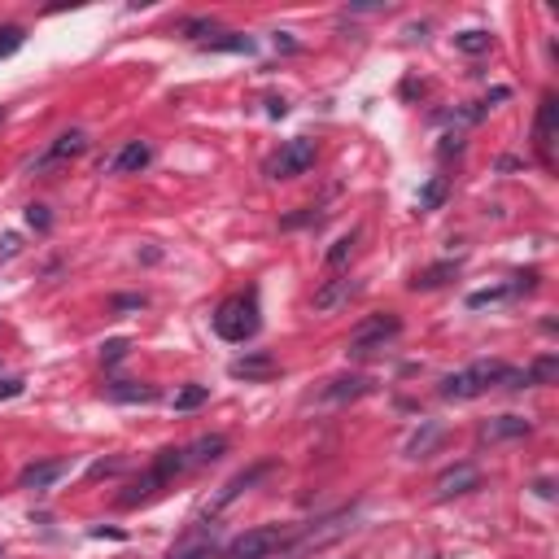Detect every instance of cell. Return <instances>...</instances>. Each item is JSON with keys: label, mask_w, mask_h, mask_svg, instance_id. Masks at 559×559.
Returning a JSON list of instances; mask_svg holds the SVG:
<instances>
[{"label": "cell", "mask_w": 559, "mask_h": 559, "mask_svg": "<svg viewBox=\"0 0 559 559\" xmlns=\"http://www.w3.org/2000/svg\"><path fill=\"white\" fill-rule=\"evenodd\" d=\"M498 385L503 389H525V372H520V367L498 363V359H477V363L463 367V372L442 380V398L446 402H468V398L490 394V389H498Z\"/></svg>", "instance_id": "cell-1"}, {"label": "cell", "mask_w": 559, "mask_h": 559, "mask_svg": "<svg viewBox=\"0 0 559 559\" xmlns=\"http://www.w3.org/2000/svg\"><path fill=\"white\" fill-rule=\"evenodd\" d=\"M214 332L223 341H249L258 332V297L254 293H241V297H228V302L214 311Z\"/></svg>", "instance_id": "cell-2"}, {"label": "cell", "mask_w": 559, "mask_h": 559, "mask_svg": "<svg viewBox=\"0 0 559 559\" xmlns=\"http://www.w3.org/2000/svg\"><path fill=\"white\" fill-rule=\"evenodd\" d=\"M289 542H293L289 529H280V525H258V529H245L241 538H232L228 551H223L219 559H271V555H280Z\"/></svg>", "instance_id": "cell-3"}, {"label": "cell", "mask_w": 559, "mask_h": 559, "mask_svg": "<svg viewBox=\"0 0 559 559\" xmlns=\"http://www.w3.org/2000/svg\"><path fill=\"white\" fill-rule=\"evenodd\" d=\"M315 166V140L297 136V140H284L280 153L267 158V180H297Z\"/></svg>", "instance_id": "cell-4"}, {"label": "cell", "mask_w": 559, "mask_h": 559, "mask_svg": "<svg viewBox=\"0 0 559 559\" xmlns=\"http://www.w3.org/2000/svg\"><path fill=\"white\" fill-rule=\"evenodd\" d=\"M402 332V319L398 315H372L363 319L359 328L350 332V354H372V350H385V341H394Z\"/></svg>", "instance_id": "cell-5"}, {"label": "cell", "mask_w": 559, "mask_h": 559, "mask_svg": "<svg viewBox=\"0 0 559 559\" xmlns=\"http://www.w3.org/2000/svg\"><path fill=\"white\" fill-rule=\"evenodd\" d=\"M83 149H88V132H79V127H75V132H62V136H57L49 149L40 153V158H31V162H27V171H31V175L57 171V166H66L70 158H79Z\"/></svg>", "instance_id": "cell-6"}, {"label": "cell", "mask_w": 559, "mask_h": 559, "mask_svg": "<svg viewBox=\"0 0 559 559\" xmlns=\"http://www.w3.org/2000/svg\"><path fill=\"white\" fill-rule=\"evenodd\" d=\"M271 468H276V463H254V468H245L241 477H232V481L223 485V490L214 494V498H206V507H201V516H219V511L228 507V503H236V498H241L245 490H254V485L263 481V477H267Z\"/></svg>", "instance_id": "cell-7"}, {"label": "cell", "mask_w": 559, "mask_h": 559, "mask_svg": "<svg viewBox=\"0 0 559 559\" xmlns=\"http://www.w3.org/2000/svg\"><path fill=\"white\" fill-rule=\"evenodd\" d=\"M228 376H236V380H271V376H280V363L271 359L267 350H254V354H241V359H232L228 363Z\"/></svg>", "instance_id": "cell-8"}, {"label": "cell", "mask_w": 559, "mask_h": 559, "mask_svg": "<svg viewBox=\"0 0 559 559\" xmlns=\"http://www.w3.org/2000/svg\"><path fill=\"white\" fill-rule=\"evenodd\" d=\"M477 485H481V472L472 468V463H459V468H450V472H442V477H437L433 490H437V498L446 503V498H459V494L477 490Z\"/></svg>", "instance_id": "cell-9"}, {"label": "cell", "mask_w": 559, "mask_h": 559, "mask_svg": "<svg viewBox=\"0 0 559 559\" xmlns=\"http://www.w3.org/2000/svg\"><path fill=\"white\" fill-rule=\"evenodd\" d=\"M62 477H66V463L49 459V463H31V468H22L18 485H22V490H49V485L62 481Z\"/></svg>", "instance_id": "cell-10"}, {"label": "cell", "mask_w": 559, "mask_h": 559, "mask_svg": "<svg viewBox=\"0 0 559 559\" xmlns=\"http://www.w3.org/2000/svg\"><path fill=\"white\" fill-rule=\"evenodd\" d=\"M228 455V437H197L193 446H184V459H188V468H206V463H214V459H223Z\"/></svg>", "instance_id": "cell-11"}, {"label": "cell", "mask_w": 559, "mask_h": 559, "mask_svg": "<svg viewBox=\"0 0 559 559\" xmlns=\"http://www.w3.org/2000/svg\"><path fill=\"white\" fill-rule=\"evenodd\" d=\"M354 293H359V284H354V280H328L324 289L315 293V311L332 315V311H337V306H346Z\"/></svg>", "instance_id": "cell-12"}, {"label": "cell", "mask_w": 559, "mask_h": 559, "mask_svg": "<svg viewBox=\"0 0 559 559\" xmlns=\"http://www.w3.org/2000/svg\"><path fill=\"white\" fill-rule=\"evenodd\" d=\"M525 433H529V420H520V415H498V420L481 424V442H507V437H525Z\"/></svg>", "instance_id": "cell-13"}, {"label": "cell", "mask_w": 559, "mask_h": 559, "mask_svg": "<svg viewBox=\"0 0 559 559\" xmlns=\"http://www.w3.org/2000/svg\"><path fill=\"white\" fill-rule=\"evenodd\" d=\"M149 158H153V149L145 145V140H132V145H127V149H118V158L110 162V171H114V175L145 171V166H149Z\"/></svg>", "instance_id": "cell-14"}, {"label": "cell", "mask_w": 559, "mask_h": 559, "mask_svg": "<svg viewBox=\"0 0 559 559\" xmlns=\"http://www.w3.org/2000/svg\"><path fill=\"white\" fill-rule=\"evenodd\" d=\"M363 394H372V380L367 376H341V380H332V385L324 389V402H354Z\"/></svg>", "instance_id": "cell-15"}, {"label": "cell", "mask_w": 559, "mask_h": 559, "mask_svg": "<svg viewBox=\"0 0 559 559\" xmlns=\"http://www.w3.org/2000/svg\"><path fill=\"white\" fill-rule=\"evenodd\" d=\"M110 398L114 402H153V398H158V389H153V385H136V380H114Z\"/></svg>", "instance_id": "cell-16"}, {"label": "cell", "mask_w": 559, "mask_h": 559, "mask_svg": "<svg viewBox=\"0 0 559 559\" xmlns=\"http://www.w3.org/2000/svg\"><path fill=\"white\" fill-rule=\"evenodd\" d=\"M455 276H459V263H437V267L420 271V276L411 280V289H442V284L455 280Z\"/></svg>", "instance_id": "cell-17"}, {"label": "cell", "mask_w": 559, "mask_h": 559, "mask_svg": "<svg viewBox=\"0 0 559 559\" xmlns=\"http://www.w3.org/2000/svg\"><path fill=\"white\" fill-rule=\"evenodd\" d=\"M201 49H210V53H254L258 44L249 40V35L228 31V35H219V40H201Z\"/></svg>", "instance_id": "cell-18"}, {"label": "cell", "mask_w": 559, "mask_h": 559, "mask_svg": "<svg viewBox=\"0 0 559 559\" xmlns=\"http://www.w3.org/2000/svg\"><path fill=\"white\" fill-rule=\"evenodd\" d=\"M555 97H546L542 101V118H538V145H542V158L551 162V132H555Z\"/></svg>", "instance_id": "cell-19"}, {"label": "cell", "mask_w": 559, "mask_h": 559, "mask_svg": "<svg viewBox=\"0 0 559 559\" xmlns=\"http://www.w3.org/2000/svg\"><path fill=\"white\" fill-rule=\"evenodd\" d=\"M555 376H559V359H555V354H542V359L525 372V385H551Z\"/></svg>", "instance_id": "cell-20"}, {"label": "cell", "mask_w": 559, "mask_h": 559, "mask_svg": "<svg viewBox=\"0 0 559 559\" xmlns=\"http://www.w3.org/2000/svg\"><path fill=\"white\" fill-rule=\"evenodd\" d=\"M206 398H210L206 385H188V389H180V394H175V411H193V407H201Z\"/></svg>", "instance_id": "cell-21"}, {"label": "cell", "mask_w": 559, "mask_h": 559, "mask_svg": "<svg viewBox=\"0 0 559 559\" xmlns=\"http://www.w3.org/2000/svg\"><path fill=\"white\" fill-rule=\"evenodd\" d=\"M455 49H463V53H485V49H490V35H485V31H463V35H455Z\"/></svg>", "instance_id": "cell-22"}, {"label": "cell", "mask_w": 559, "mask_h": 559, "mask_svg": "<svg viewBox=\"0 0 559 559\" xmlns=\"http://www.w3.org/2000/svg\"><path fill=\"white\" fill-rule=\"evenodd\" d=\"M22 40H27L22 27H0V57H14L22 49Z\"/></svg>", "instance_id": "cell-23"}, {"label": "cell", "mask_w": 559, "mask_h": 559, "mask_svg": "<svg viewBox=\"0 0 559 559\" xmlns=\"http://www.w3.org/2000/svg\"><path fill=\"white\" fill-rule=\"evenodd\" d=\"M516 293V284H503V289H481V293H472L468 297V306L477 311V306H490V302H503V297Z\"/></svg>", "instance_id": "cell-24"}, {"label": "cell", "mask_w": 559, "mask_h": 559, "mask_svg": "<svg viewBox=\"0 0 559 559\" xmlns=\"http://www.w3.org/2000/svg\"><path fill=\"white\" fill-rule=\"evenodd\" d=\"M354 241H359V232L341 236V241H337V245L328 249V263H332V267H341V263H346V258H350V249H354Z\"/></svg>", "instance_id": "cell-25"}, {"label": "cell", "mask_w": 559, "mask_h": 559, "mask_svg": "<svg viewBox=\"0 0 559 559\" xmlns=\"http://www.w3.org/2000/svg\"><path fill=\"white\" fill-rule=\"evenodd\" d=\"M180 35H188V40H201V35H214V22L210 18H188V22H180Z\"/></svg>", "instance_id": "cell-26"}, {"label": "cell", "mask_w": 559, "mask_h": 559, "mask_svg": "<svg viewBox=\"0 0 559 559\" xmlns=\"http://www.w3.org/2000/svg\"><path fill=\"white\" fill-rule=\"evenodd\" d=\"M442 197H446V180H428V188L420 193V206L433 210V206H442Z\"/></svg>", "instance_id": "cell-27"}, {"label": "cell", "mask_w": 559, "mask_h": 559, "mask_svg": "<svg viewBox=\"0 0 559 559\" xmlns=\"http://www.w3.org/2000/svg\"><path fill=\"white\" fill-rule=\"evenodd\" d=\"M127 350H132V341H123V337H118V341H105V346H101V359H105V363H123Z\"/></svg>", "instance_id": "cell-28"}, {"label": "cell", "mask_w": 559, "mask_h": 559, "mask_svg": "<svg viewBox=\"0 0 559 559\" xmlns=\"http://www.w3.org/2000/svg\"><path fill=\"white\" fill-rule=\"evenodd\" d=\"M171 559H219V551H214L210 542H197V546H184V551H175Z\"/></svg>", "instance_id": "cell-29"}, {"label": "cell", "mask_w": 559, "mask_h": 559, "mask_svg": "<svg viewBox=\"0 0 559 559\" xmlns=\"http://www.w3.org/2000/svg\"><path fill=\"white\" fill-rule=\"evenodd\" d=\"M27 223L31 228H40V232H49V223H53V214L44 210V206H27Z\"/></svg>", "instance_id": "cell-30"}, {"label": "cell", "mask_w": 559, "mask_h": 559, "mask_svg": "<svg viewBox=\"0 0 559 559\" xmlns=\"http://www.w3.org/2000/svg\"><path fill=\"white\" fill-rule=\"evenodd\" d=\"M22 389H27V385H22V380H18V376H5V380H0V402H9V398H18V394H22Z\"/></svg>", "instance_id": "cell-31"}, {"label": "cell", "mask_w": 559, "mask_h": 559, "mask_svg": "<svg viewBox=\"0 0 559 559\" xmlns=\"http://www.w3.org/2000/svg\"><path fill=\"white\" fill-rule=\"evenodd\" d=\"M0 258H5V263H9V258H18V236L14 232L0 236Z\"/></svg>", "instance_id": "cell-32"}, {"label": "cell", "mask_w": 559, "mask_h": 559, "mask_svg": "<svg viewBox=\"0 0 559 559\" xmlns=\"http://www.w3.org/2000/svg\"><path fill=\"white\" fill-rule=\"evenodd\" d=\"M114 311H140V306H145V297H114Z\"/></svg>", "instance_id": "cell-33"}, {"label": "cell", "mask_w": 559, "mask_h": 559, "mask_svg": "<svg viewBox=\"0 0 559 559\" xmlns=\"http://www.w3.org/2000/svg\"><path fill=\"white\" fill-rule=\"evenodd\" d=\"M267 114L271 118H284V114H289V101H284V97H267Z\"/></svg>", "instance_id": "cell-34"}, {"label": "cell", "mask_w": 559, "mask_h": 559, "mask_svg": "<svg viewBox=\"0 0 559 559\" xmlns=\"http://www.w3.org/2000/svg\"><path fill=\"white\" fill-rule=\"evenodd\" d=\"M0 123H5V110H0Z\"/></svg>", "instance_id": "cell-35"}, {"label": "cell", "mask_w": 559, "mask_h": 559, "mask_svg": "<svg viewBox=\"0 0 559 559\" xmlns=\"http://www.w3.org/2000/svg\"><path fill=\"white\" fill-rule=\"evenodd\" d=\"M0 559H5V551H0Z\"/></svg>", "instance_id": "cell-36"}]
</instances>
